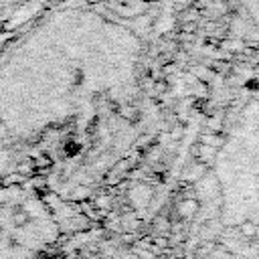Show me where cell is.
<instances>
[{
    "instance_id": "6da1fadb",
    "label": "cell",
    "mask_w": 259,
    "mask_h": 259,
    "mask_svg": "<svg viewBox=\"0 0 259 259\" xmlns=\"http://www.w3.org/2000/svg\"><path fill=\"white\" fill-rule=\"evenodd\" d=\"M196 208H198V204H196V200H194V198H184V200H182V202H178V206H176V210H178V217H180V219H190V217H194Z\"/></svg>"
},
{
    "instance_id": "7a4b0ae2",
    "label": "cell",
    "mask_w": 259,
    "mask_h": 259,
    "mask_svg": "<svg viewBox=\"0 0 259 259\" xmlns=\"http://www.w3.org/2000/svg\"><path fill=\"white\" fill-rule=\"evenodd\" d=\"M214 154H217V148H212V146L200 144V146L196 148V160H198L200 164H208V162H212V160H214Z\"/></svg>"
},
{
    "instance_id": "3957f363",
    "label": "cell",
    "mask_w": 259,
    "mask_h": 259,
    "mask_svg": "<svg viewBox=\"0 0 259 259\" xmlns=\"http://www.w3.org/2000/svg\"><path fill=\"white\" fill-rule=\"evenodd\" d=\"M239 233H241L243 237H247V239H253V237H257V235H259V227H257L255 223L247 221V223L239 225Z\"/></svg>"
},
{
    "instance_id": "277c9868",
    "label": "cell",
    "mask_w": 259,
    "mask_h": 259,
    "mask_svg": "<svg viewBox=\"0 0 259 259\" xmlns=\"http://www.w3.org/2000/svg\"><path fill=\"white\" fill-rule=\"evenodd\" d=\"M200 144H206V146L219 148V146H221V136H217V134H204V136L200 138Z\"/></svg>"
},
{
    "instance_id": "5b68a950",
    "label": "cell",
    "mask_w": 259,
    "mask_h": 259,
    "mask_svg": "<svg viewBox=\"0 0 259 259\" xmlns=\"http://www.w3.org/2000/svg\"><path fill=\"white\" fill-rule=\"evenodd\" d=\"M119 113H121L123 117H130V119H136V117H138V111H136L134 107H127V105H123V107L119 109Z\"/></svg>"
},
{
    "instance_id": "8992f818",
    "label": "cell",
    "mask_w": 259,
    "mask_h": 259,
    "mask_svg": "<svg viewBox=\"0 0 259 259\" xmlns=\"http://www.w3.org/2000/svg\"><path fill=\"white\" fill-rule=\"evenodd\" d=\"M170 227H172L170 221H166V223H164V233H166V235H170ZM154 229H162V221H160V219L154 223Z\"/></svg>"
},
{
    "instance_id": "52a82bcc",
    "label": "cell",
    "mask_w": 259,
    "mask_h": 259,
    "mask_svg": "<svg viewBox=\"0 0 259 259\" xmlns=\"http://www.w3.org/2000/svg\"><path fill=\"white\" fill-rule=\"evenodd\" d=\"M212 69H217V71H221V73H229V65L227 63H212Z\"/></svg>"
}]
</instances>
